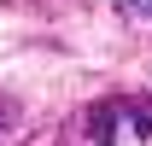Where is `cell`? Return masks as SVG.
Segmentation results:
<instances>
[{
	"label": "cell",
	"mask_w": 152,
	"mask_h": 146,
	"mask_svg": "<svg viewBox=\"0 0 152 146\" xmlns=\"http://www.w3.org/2000/svg\"><path fill=\"white\" fill-rule=\"evenodd\" d=\"M117 128L146 134V128H152V105H146V99H140V105H134V99H123V105H99V111H94V140H99V146H111V140H117Z\"/></svg>",
	"instance_id": "cell-1"
},
{
	"label": "cell",
	"mask_w": 152,
	"mask_h": 146,
	"mask_svg": "<svg viewBox=\"0 0 152 146\" xmlns=\"http://www.w3.org/2000/svg\"><path fill=\"white\" fill-rule=\"evenodd\" d=\"M117 12L134 18V23H152V0H117Z\"/></svg>",
	"instance_id": "cell-2"
}]
</instances>
